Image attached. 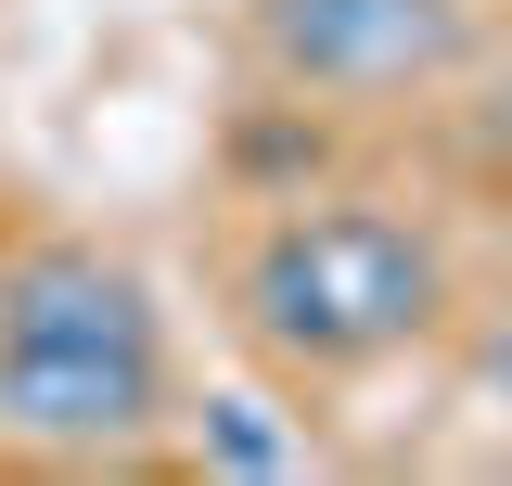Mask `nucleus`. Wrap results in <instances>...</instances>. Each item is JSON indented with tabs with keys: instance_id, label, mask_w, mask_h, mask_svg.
I'll return each instance as SVG.
<instances>
[{
	"instance_id": "20e7f679",
	"label": "nucleus",
	"mask_w": 512,
	"mask_h": 486,
	"mask_svg": "<svg viewBox=\"0 0 512 486\" xmlns=\"http://www.w3.org/2000/svg\"><path fill=\"white\" fill-rule=\"evenodd\" d=\"M205 461L218 474H308V435L269 423V397H205Z\"/></svg>"
},
{
	"instance_id": "423d86ee",
	"label": "nucleus",
	"mask_w": 512,
	"mask_h": 486,
	"mask_svg": "<svg viewBox=\"0 0 512 486\" xmlns=\"http://www.w3.org/2000/svg\"><path fill=\"white\" fill-rule=\"evenodd\" d=\"M474 128H487V154H500V167H512V64H500V77H487V103H474Z\"/></svg>"
},
{
	"instance_id": "39448f33",
	"label": "nucleus",
	"mask_w": 512,
	"mask_h": 486,
	"mask_svg": "<svg viewBox=\"0 0 512 486\" xmlns=\"http://www.w3.org/2000/svg\"><path fill=\"white\" fill-rule=\"evenodd\" d=\"M474 384H487V410L512 423V320H487V333H474Z\"/></svg>"
},
{
	"instance_id": "7ed1b4c3",
	"label": "nucleus",
	"mask_w": 512,
	"mask_h": 486,
	"mask_svg": "<svg viewBox=\"0 0 512 486\" xmlns=\"http://www.w3.org/2000/svg\"><path fill=\"white\" fill-rule=\"evenodd\" d=\"M256 52L282 90L397 103L474 64V0H256Z\"/></svg>"
},
{
	"instance_id": "f03ea898",
	"label": "nucleus",
	"mask_w": 512,
	"mask_h": 486,
	"mask_svg": "<svg viewBox=\"0 0 512 486\" xmlns=\"http://www.w3.org/2000/svg\"><path fill=\"white\" fill-rule=\"evenodd\" d=\"M436 307H448L436 243L384 205H295L244 256V333L295 371H372L397 346H423Z\"/></svg>"
},
{
	"instance_id": "f257e3e1",
	"label": "nucleus",
	"mask_w": 512,
	"mask_h": 486,
	"mask_svg": "<svg viewBox=\"0 0 512 486\" xmlns=\"http://www.w3.org/2000/svg\"><path fill=\"white\" fill-rule=\"evenodd\" d=\"M167 423V320L103 243H26L0 269V435L26 461H128Z\"/></svg>"
}]
</instances>
